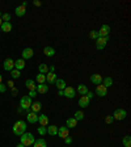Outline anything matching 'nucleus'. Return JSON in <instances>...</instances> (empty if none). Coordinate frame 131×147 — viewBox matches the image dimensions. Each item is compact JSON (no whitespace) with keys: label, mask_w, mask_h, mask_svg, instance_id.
Returning <instances> with one entry per match:
<instances>
[{"label":"nucleus","mask_w":131,"mask_h":147,"mask_svg":"<svg viewBox=\"0 0 131 147\" xmlns=\"http://www.w3.org/2000/svg\"><path fill=\"white\" fill-rule=\"evenodd\" d=\"M26 122L25 121H17V122H15V125H13V128H12V130H13V134H16V135H22L24 133H25V130H26Z\"/></svg>","instance_id":"nucleus-1"},{"label":"nucleus","mask_w":131,"mask_h":147,"mask_svg":"<svg viewBox=\"0 0 131 147\" xmlns=\"http://www.w3.org/2000/svg\"><path fill=\"white\" fill-rule=\"evenodd\" d=\"M20 141H21V144H24L25 147H29V146H33L35 138L31 133H24L22 135H20Z\"/></svg>","instance_id":"nucleus-2"},{"label":"nucleus","mask_w":131,"mask_h":147,"mask_svg":"<svg viewBox=\"0 0 131 147\" xmlns=\"http://www.w3.org/2000/svg\"><path fill=\"white\" fill-rule=\"evenodd\" d=\"M31 107V99L29 96H22L20 100V108H22L24 110H29Z\"/></svg>","instance_id":"nucleus-3"},{"label":"nucleus","mask_w":131,"mask_h":147,"mask_svg":"<svg viewBox=\"0 0 131 147\" xmlns=\"http://www.w3.org/2000/svg\"><path fill=\"white\" fill-rule=\"evenodd\" d=\"M126 116H127V113L123 108H118V109L114 110V114H113V118L117 119V121H122V119H125Z\"/></svg>","instance_id":"nucleus-4"},{"label":"nucleus","mask_w":131,"mask_h":147,"mask_svg":"<svg viewBox=\"0 0 131 147\" xmlns=\"http://www.w3.org/2000/svg\"><path fill=\"white\" fill-rule=\"evenodd\" d=\"M110 37H98L96 40V49L97 50H102V49H105L106 44L109 42Z\"/></svg>","instance_id":"nucleus-5"},{"label":"nucleus","mask_w":131,"mask_h":147,"mask_svg":"<svg viewBox=\"0 0 131 147\" xmlns=\"http://www.w3.org/2000/svg\"><path fill=\"white\" fill-rule=\"evenodd\" d=\"M3 68L5 70V71H12L13 68H15V60L12 59V58H7L5 60H4L3 63Z\"/></svg>","instance_id":"nucleus-6"},{"label":"nucleus","mask_w":131,"mask_h":147,"mask_svg":"<svg viewBox=\"0 0 131 147\" xmlns=\"http://www.w3.org/2000/svg\"><path fill=\"white\" fill-rule=\"evenodd\" d=\"M63 96H66L67 99H74L76 96V91L72 87H66L63 89Z\"/></svg>","instance_id":"nucleus-7"},{"label":"nucleus","mask_w":131,"mask_h":147,"mask_svg":"<svg viewBox=\"0 0 131 147\" xmlns=\"http://www.w3.org/2000/svg\"><path fill=\"white\" fill-rule=\"evenodd\" d=\"M109 34H110V26L104 24L100 28V30H98V37H109Z\"/></svg>","instance_id":"nucleus-8"},{"label":"nucleus","mask_w":131,"mask_h":147,"mask_svg":"<svg viewBox=\"0 0 131 147\" xmlns=\"http://www.w3.org/2000/svg\"><path fill=\"white\" fill-rule=\"evenodd\" d=\"M96 93L100 97H105L106 95H108V88H106L105 85L101 83V84H98L96 87Z\"/></svg>","instance_id":"nucleus-9"},{"label":"nucleus","mask_w":131,"mask_h":147,"mask_svg":"<svg viewBox=\"0 0 131 147\" xmlns=\"http://www.w3.org/2000/svg\"><path fill=\"white\" fill-rule=\"evenodd\" d=\"M33 55H34V51H33V49H31V47H26V49H24V50H22V59H24V60L30 59Z\"/></svg>","instance_id":"nucleus-10"},{"label":"nucleus","mask_w":131,"mask_h":147,"mask_svg":"<svg viewBox=\"0 0 131 147\" xmlns=\"http://www.w3.org/2000/svg\"><path fill=\"white\" fill-rule=\"evenodd\" d=\"M26 119H28V122H30V124H35V122H38V114L34 112H28Z\"/></svg>","instance_id":"nucleus-11"},{"label":"nucleus","mask_w":131,"mask_h":147,"mask_svg":"<svg viewBox=\"0 0 131 147\" xmlns=\"http://www.w3.org/2000/svg\"><path fill=\"white\" fill-rule=\"evenodd\" d=\"M91 81L93 83V84H101L102 83V76L100 75V74H92L91 75Z\"/></svg>","instance_id":"nucleus-12"},{"label":"nucleus","mask_w":131,"mask_h":147,"mask_svg":"<svg viewBox=\"0 0 131 147\" xmlns=\"http://www.w3.org/2000/svg\"><path fill=\"white\" fill-rule=\"evenodd\" d=\"M58 135L62 139H64L66 137H68V128L67 126H60V129H58Z\"/></svg>","instance_id":"nucleus-13"},{"label":"nucleus","mask_w":131,"mask_h":147,"mask_svg":"<svg viewBox=\"0 0 131 147\" xmlns=\"http://www.w3.org/2000/svg\"><path fill=\"white\" fill-rule=\"evenodd\" d=\"M35 91H37V93H47L49 92V85L47 84H37V88H35Z\"/></svg>","instance_id":"nucleus-14"},{"label":"nucleus","mask_w":131,"mask_h":147,"mask_svg":"<svg viewBox=\"0 0 131 147\" xmlns=\"http://www.w3.org/2000/svg\"><path fill=\"white\" fill-rule=\"evenodd\" d=\"M89 103H91V100H89L87 96H81L80 99H79V105H80L81 108H87L88 105H89Z\"/></svg>","instance_id":"nucleus-15"},{"label":"nucleus","mask_w":131,"mask_h":147,"mask_svg":"<svg viewBox=\"0 0 131 147\" xmlns=\"http://www.w3.org/2000/svg\"><path fill=\"white\" fill-rule=\"evenodd\" d=\"M15 13H16V16H19V17H22V16H25V13H26V8H25L24 5L16 7Z\"/></svg>","instance_id":"nucleus-16"},{"label":"nucleus","mask_w":131,"mask_h":147,"mask_svg":"<svg viewBox=\"0 0 131 147\" xmlns=\"http://www.w3.org/2000/svg\"><path fill=\"white\" fill-rule=\"evenodd\" d=\"M54 83H55L56 88H58L59 91H63V89L67 87V85H66V80H64V79H56Z\"/></svg>","instance_id":"nucleus-17"},{"label":"nucleus","mask_w":131,"mask_h":147,"mask_svg":"<svg viewBox=\"0 0 131 147\" xmlns=\"http://www.w3.org/2000/svg\"><path fill=\"white\" fill-rule=\"evenodd\" d=\"M15 68L16 70H19V71H21L22 68H25V60L22 59H17V60H15Z\"/></svg>","instance_id":"nucleus-18"},{"label":"nucleus","mask_w":131,"mask_h":147,"mask_svg":"<svg viewBox=\"0 0 131 147\" xmlns=\"http://www.w3.org/2000/svg\"><path fill=\"white\" fill-rule=\"evenodd\" d=\"M38 121H39L41 126H47L49 125V117H47L46 114H41V116H38Z\"/></svg>","instance_id":"nucleus-19"},{"label":"nucleus","mask_w":131,"mask_h":147,"mask_svg":"<svg viewBox=\"0 0 131 147\" xmlns=\"http://www.w3.org/2000/svg\"><path fill=\"white\" fill-rule=\"evenodd\" d=\"M25 85H26V88H28L29 91H35V88H37L35 81L34 80H30V79H28V80L25 81Z\"/></svg>","instance_id":"nucleus-20"},{"label":"nucleus","mask_w":131,"mask_h":147,"mask_svg":"<svg viewBox=\"0 0 131 147\" xmlns=\"http://www.w3.org/2000/svg\"><path fill=\"white\" fill-rule=\"evenodd\" d=\"M43 54L46 56H54V55H55V49H54V47H51V46H46L43 49Z\"/></svg>","instance_id":"nucleus-21"},{"label":"nucleus","mask_w":131,"mask_h":147,"mask_svg":"<svg viewBox=\"0 0 131 147\" xmlns=\"http://www.w3.org/2000/svg\"><path fill=\"white\" fill-rule=\"evenodd\" d=\"M56 79H58V78H56V74H54V72H47V74H46V81H47V83L53 84Z\"/></svg>","instance_id":"nucleus-22"},{"label":"nucleus","mask_w":131,"mask_h":147,"mask_svg":"<svg viewBox=\"0 0 131 147\" xmlns=\"http://www.w3.org/2000/svg\"><path fill=\"white\" fill-rule=\"evenodd\" d=\"M33 147H47V143L43 138H39V139H35L34 143H33Z\"/></svg>","instance_id":"nucleus-23"},{"label":"nucleus","mask_w":131,"mask_h":147,"mask_svg":"<svg viewBox=\"0 0 131 147\" xmlns=\"http://www.w3.org/2000/svg\"><path fill=\"white\" fill-rule=\"evenodd\" d=\"M78 92H79V95H81V96H85V95L88 93V87L85 84H79Z\"/></svg>","instance_id":"nucleus-24"},{"label":"nucleus","mask_w":131,"mask_h":147,"mask_svg":"<svg viewBox=\"0 0 131 147\" xmlns=\"http://www.w3.org/2000/svg\"><path fill=\"white\" fill-rule=\"evenodd\" d=\"M0 28H1V32H5V33H9V32L12 30V24H11V22H3Z\"/></svg>","instance_id":"nucleus-25"},{"label":"nucleus","mask_w":131,"mask_h":147,"mask_svg":"<svg viewBox=\"0 0 131 147\" xmlns=\"http://www.w3.org/2000/svg\"><path fill=\"white\" fill-rule=\"evenodd\" d=\"M76 125H78V121H76L75 118H74V117H72V118H68L67 119V121H66V126H67V128H76Z\"/></svg>","instance_id":"nucleus-26"},{"label":"nucleus","mask_w":131,"mask_h":147,"mask_svg":"<svg viewBox=\"0 0 131 147\" xmlns=\"http://www.w3.org/2000/svg\"><path fill=\"white\" fill-rule=\"evenodd\" d=\"M47 129V134H50V135H56L58 134V126L56 125H50Z\"/></svg>","instance_id":"nucleus-27"},{"label":"nucleus","mask_w":131,"mask_h":147,"mask_svg":"<svg viewBox=\"0 0 131 147\" xmlns=\"http://www.w3.org/2000/svg\"><path fill=\"white\" fill-rule=\"evenodd\" d=\"M30 109H31V112L38 113L41 109H42V104H41V103H31Z\"/></svg>","instance_id":"nucleus-28"},{"label":"nucleus","mask_w":131,"mask_h":147,"mask_svg":"<svg viewBox=\"0 0 131 147\" xmlns=\"http://www.w3.org/2000/svg\"><path fill=\"white\" fill-rule=\"evenodd\" d=\"M35 81L38 84H45L46 83V75L45 74H38L37 78H35Z\"/></svg>","instance_id":"nucleus-29"},{"label":"nucleus","mask_w":131,"mask_h":147,"mask_svg":"<svg viewBox=\"0 0 131 147\" xmlns=\"http://www.w3.org/2000/svg\"><path fill=\"white\" fill-rule=\"evenodd\" d=\"M102 84L105 85L106 88L112 87V85H113V78H110V76H106V78L102 80Z\"/></svg>","instance_id":"nucleus-30"},{"label":"nucleus","mask_w":131,"mask_h":147,"mask_svg":"<svg viewBox=\"0 0 131 147\" xmlns=\"http://www.w3.org/2000/svg\"><path fill=\"white\" fill-rule=\"evenodd\" d=\"M38 70H39V74H45V75L49 72V67H47V64H45V63H41Z\"/></svg>","instance_id":"nucleus-31"},{"label":"nucleus","mask_w":131,"mask_h":147,"mask_svg":"<svg viewBox=\"0 0 131 147\" xmlns=\"http://www.w3.org/2000/svg\"><path fill=\"white\" fill-rule=\"evenodd\" d=\"M74 118L76 119V121H81V119H84V113L81 112V110H78V112H75V117Z\"/></svg>","instance_id":"nucleus-32"},{"label":"nucleus","mask_w":131,"mask_h":147,"mask_svg":"<svg viewBox=\"0 0 131 147\" xmlns=\"http://www.w3.org/2000/svg\"><path fill=\"white\" fill-rule=\"evenodd\" d=\"M122 143H123V146L125 147H131V138L128 137H125L123 138V141H122Z\"/></svg>","instance_id":"nucleus-33"},{"label":"nucleus","mask_w":131,"mask_h":147,"mask_svg":"<svg viewBox=\"0 0 131 147\" xmlns=\"http://www.w3.org/2000/svg\"><path fill=\"white\" fill-rule=\"evenodd\" d=\"M11 75H12V78H13V79H19L20 76H21V74H20V71H19V70L13 68L12 71H11Z\"/></svg>","instance_id":"nucleus-34"},{"label":"nucleus","mask_w":131,"mask_h":147,"mask_svg":"<svg viewBox=\"0 0 131 147\" xmlns=\"http://www.w3.org/2000/svg\"><path fill=\"white\" fill-rule=\"evenodd\" d=\"M46 133H47L46 126H39V128H38V134L39 135H45Z\"/></svg>","instance_id":"nucleus-35"},{"label":"nucleus","mask_w":131,"mask_h":147,"mask_svg":"<svg viewBox=\"0 0 131 147\" xmlns=\"http://www.w3.org/2000/svg\"><path fill=\"white\" fill-rule=\"evenodd\" d=\"M1 20H3V22H9L11 15L9 13H4V15H1Z\"/></svg>","instance_id":"nucleus-36"},{"label":"nucleus","mask_w":131,"mask_h":147,"mask_svg":"<svg viewBox=\"0 0 131 147\" xmlns=\"http://www.w3.org/2000/svg\"><path fill=\"white\" fill-rule=\"evenodd\" d=\"M89 37H91L92 40H97V38H98V32H97V30H92L91 33H89Z\"/></svg>","instance_id":"nucleus-37"},{"label":"nucleus","mask_w":131,"mask_h":147,"mask_svg":"<svg viewBox=\"0 0 131 147\" xmlns=\"http://www.w3.org/2000/svg\"><path fill=\"white\" fill-rule=\"evenodd\" d=\"M113 121H114V118H113V116H106V118H105V122L106 124H113Z\"/></svg>","instance_id":"nucleus-38"},{"label":"nucleus","mask_w":131,"mask_h":147,"mask_svg":"<svg viewBox=\"0 0 131 147\" xmlns=\"http://www.w3.org/2000/svg\"><path fill=\"white\" fill-rule=\"evenodd\" d=\"M64 142H66V144H71L72 143V138L70 137V135H68V137H66L64 138Z\"/></svg>","instance_id":"nucleus-39"},{"label":"nucleus","mask_w":131,"mask_h":147,"mask_svg":"<svg viewBox=\"0 0 131 147\" xmlns=\"http://www.w3.org/2000/svg\"><path fill=\"white\" fill-rule=\"evenodd\" d=\"M37 96V91H29V97L30 99H33V97Z\"/></svg>","instance_id":"nucleus-40"},{"label":"nucleus","mask_w":131,"mask_h":147,"mask_svg":"<svg viewBox=\"0 0 131 147\" xmlns=\"http://www.w3.org/2000/svg\"><path fill=\"white\" fill-rule=\"evenodd\" d=\"M0 92H1V93H4V92H7V87L4 84H1V83H0Z\"/></svg>","instance_id":"nucleus-41"},{"label":"nucleus","mask_w":131,"mask_h":147,"mask_svg":"<svg viewBox=\"0 0 131 147\" xmlns=\"http://www.w3.org/2000/svg\"><path fill=\"white\" fill-rule=\"evenodd\" d=\"M33 4H34L35 7H41V5H42V1H39V0H34V1H33Z\"/></svg>","instance_id":"nucleus-42"},{"label":"nucleus","mask_w":131,"mask_h":147,"mask_svg":"<svg viewBox=\"0 0 131 147\" xmlns=\"http://www.w3.org/2000/svg\"><path fill=\"white\" fill-rule=\"evenodd\" d=\"M16 93H17V89H16V88H13V89H12V96H16Z\"/></svg>","instance_id":"nucleus-43"},{"label":"nucleus","mask_w":131,"mask_h":147,"mask_svg":"<svg viewBox=\"0 0 131 147\" xmlns=\"http://www.w3.org/2000/svg\"><path fill=\"white\" fill-rule=\"evenodd\" d=\"M8 85H9V87H13V81H8Z\"/></svg>","instance_id":"nucleus-44"},{"label":"nucleus","mask_w":131,"mask_h":147,"mask_svg":"<svg viewBox=\"0 0 131 147\" xmlns=\"http://www.w3.org/2000/svg\"><path fill=\"white\" fill-rule=\"evenodd\" d=\"M58 95H59V96H63V91H58Z\"/></svg>","instance_id":"nucleus-45"},{"label":"nucleus","mask_w":131,"mask_h":147,"mask_svg":"<svg viewBox=\"0 0 131 147\" xmlns=\"http://www.w3.org/2000/svg\"><path fill=\"white\" fill-rule=\"evenodd\" d=\"M17 110H19V113H22V112H24V109H22V108H19Z\"/></svg>","instance_id":"nucleus-46"},{"label":"nucleus","mask_w":131,"mask_h":147,"mask_svg":"<svg viewBox=\"0 0 131 147\" xmlns=\"http://www.w3.org/2000/svg\"><path fill=\"white\" fill-rule=\"evenodd\" d=\"M16 147H25V146H24V144H21V143H20V144H17V146H16Z\"/></svg>","instance_id":"nucleus-47"},{"label":"nucleus","mask_w":131,"mask_h":147,"mask_svg":"<svg viewBox=\"0 0 131 147\" xmlns=\"http://www.w3.org/2000/svg\"><path fill=\"white\" fill-rule=\"evenodd\" d=\"M1 24H3V20H1V17H0V26H1Z\"/></svg>","instance_id":"nucleus-48"},{"label":"nucleus","mask_w":131,"mask_h":147,"mask_svg":"<svg viewBox=\"0 0 131 147\" xmlns=\"http://www.w3.org/2000/svg\"><path fill=\"white\" fill-rule=\"evenodd\" d=\"M1 81H3V76L0 75V83H1Z\"/></svg>","instance_id":"nucleus-49"}]
</instances>
